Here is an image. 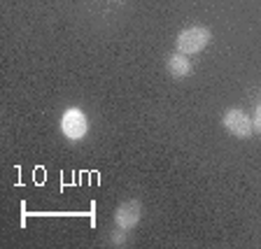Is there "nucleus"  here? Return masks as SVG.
Returning a JSON list of instances; mask_svg holds the SVG:
<instances>
[{"mask_svg": "<svg viewBox=\"0 0 261 249\" xmlns=\"http://www.w3.org/2000/svg\"><path fill=\"white\" fill-rule=\"evenodd\" d=\"M126 233H128V231H124V228H117V231H114L112 233V244H126Z\"/></svg>", "mask_w": 261, "mask_h": 249, "instance_id": "6", "label": "nucleus"}, {"mask_svg": "<svg viewBox=\"0 0 261 249\" xmlns=\"http://www.w3.org/2000/svg\"><path fill=\"white\" fill-rule=\"evenodd\" d=\"M61 130H63V135L68 140H82V137L87 135L89 130V119L87 114L82 112L80 107H70L65 109L63 117H61Z\"/></svg>", "mask_w": 261, "mask_h": 249, "instance_id": "2", "label": "nucleus"}, {"mask_svg": "<svg viewBox=\"0 0 261 249\" xmlns=\"http://www.w3.org/2000/svg\"><path fill=\"white\" fill-rule=\"evenodd\" d=\"M224 128L231 133V135L236 137H243V140H247V137L254 133V126H252V119L247 117V114L243 112V109H226V114H224Z\"/></svg>", "mask_w": 261, "mask_h": 249, "instance_id": "3", "label": "nucleus"}, {"mask_svg": "<svg viewBox=\"0 0 261 249\" xmlns=\"http://www.w3.org/2000/svg\"><path fill=\"white\" fill-rule=\"evenodd\" d=\"M210 40H212L210 28H205V26H189V28H185V31L177 35L175 47H177L179 54L191 56V54L203 51V49L210 44Z\"/></svg>", "mask_w": 261, "mask_h": 249, "instance_id": "1", "label": "nucleus"}, {"mask_svg": "<svg viewBox=\"0 0 261 249\" xmlns=\"http://www.w3.org/2000/svg\"><path fill=\"white\" fill-rule=\"evenodd\" d=\"M140 214H142V207L138 201H126L117 207L114 212V226L117 228H124V231H130L136 228L138 222H140Z\"/></svg>", "mask_w": 261, "mask_h": 249, "instance_id": "4", "label": "nucleus"}, {"mask_svg": "<svg viewBox=\"0 0 261 249\" xmlns=\"http://www.w3.org/2000/svg\"><path fill=\"white\" fill-rule=\"evenodd\" d=\"M166 68H168V72L173 77H177V79H182V77L191 75V61L187 59L185 54H170L168 61H166Z\"/></svg>", "mask_w": 261, "mask_h": 249, "instance_id": "5", "label": "nucleus"}, {"mask_svg": "<svg viewBox=\"0 0 261 249\" xmlns=\"http://www.w3.org/2000/svg\"><path fill=\"white\" fill-rule=\"evenodd\" d=\"M252 126H254L256 133H261V103L256 105V109H254V117H252Z\"/></svg>", "mask_w": 261, "mask_h": 249, "instance_id": "7", "label": "nucleus"}]
</instances>
